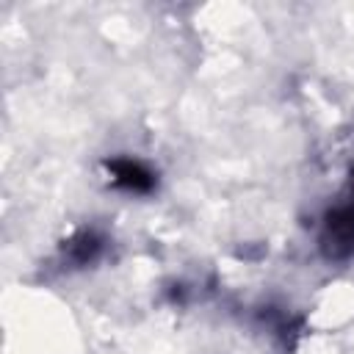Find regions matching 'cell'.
I'll return each mask as SVG.
<instances>
[{
  "label": "cell",
  "instance_id": "6da1fadb",
  "mask_svg": "<svg viewBox=\"0 0 354 354\" xmlns=\"http://www.w3.org/2000/svg\"><path fill=\"white\" fill-rule=\"evenodd\" d=\"M321 246L329 260H346L354 254V205H343L326 213Z\"/></svg>",
  "mask_w": 354,
  "mask_h": 354
},
{
  "label": "cell",
  "instance_id": "7a4b0ae2",
  "mask_svg": "<svg viewBox=\"0 0 354 354\" xmlns=\"http://www.w3.org/2000/svg\"><path fill=\"white\" fill-rule=\"evenodd\" d=\"M108 171L113 174V183L127 188V191H136V194H144L155 185V177L138 163V160H108Z\"/></svg>",
  "mask_w": 354,
  "mask_h": 354
},
{
  "label": "cell",
  "instance_id": "3957f363",
  "mask_svg": "<svg viewBox=\"0 0 354 354\" xmlns=\"http://www.w3.org/2000/svg\"><path fill=\"white\" fill-rule=\"evenodd\" d=\"M64 249H66V254H69L75 263H88V260L100 252V238H97L94 232H80V235H75Z\"/></svg>",
  "mask_w": 354,
  "mask_h": 354
},
{
  "label": "cell",
  "instance_id": "277c9868",
  "mask_svg": "<svg viewBox=\"0 0 354 354\" xmlns=\"http://www.w3.org/2000/svg\"><path fill=\"white\" fill-rule=\"evenodd\" d=\"M351 188H354V171H351Z\"/></svg>",
  "mask_w": 354,
  "mask_h": 354
}]
</instances>
